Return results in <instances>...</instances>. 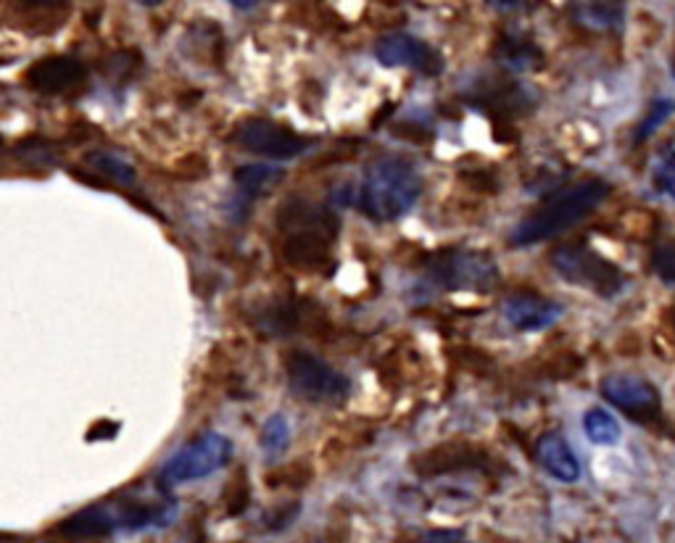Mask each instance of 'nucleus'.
<instances>
[{"label": "nucleus", "mask_w": 675, "mask_h": 543, "mask_svg": "<svg viewBox=\"0 0 675 543\" xmlns=\"http://www.w3.org/2000/svg\"><path fill=\"white\" fill-rule=\"evenodd\" d=\"M609 193L612 185L602 178H588L578 185L562 190V193L541 203L538 209H533L523 222H517V228L510 232V243L515 249H525V245L552 241V238L586 220L588 214H594L607 201Z\"/></svg>", "instance_id": "f257e3e1"}, {"label": "nucleus", "mask_w": 675, "mask_h": 543, "mask_svg": "<svg viewBox=\"0 0 675 543\" xmlns=\"http://www.w3.org/2000/svg\"><path fill=\"white\" fill-rule=\"evenodd\" d=\"M422 193V174L410 159L377 157L364 167L359 211L372 222H396L414 209Z\"/></svg>", "instance_id": "f03ea898"}, {"label": "nucleus", "mask_w": 675, "mask_h": 543, "mask_svg": "<svg viewBox=\"0 0 675 543\" xmlns=\"http://www.w3.org/2000/svg\"><path fill=\"white\" fill-rule=\"evenodd\" d=\"M338 228H341V222L333 214H328L325 209H312L301 201L291 203L283 211L285 259L293 267L316 270V267L328 262Z\"/></svg>", "instance_id": "7ed1b4c3"}, {"label": "nucleus", "mask_w": 675, "mask_h": 543, "mask_svg": "<svg viewBox=\"0 0 675 543\" xmlns=\"http://www.w3.org/2000/svg\"><path fill=\"white\" fill-rule=\"evenodd\" d=\"M232 454H235V446H232L228 435L209 430V433L174 451L172 460L159 472V489L167 493L169 489H178V485L216 475L232 462Z\"/></svg>", "instance_id": "20e7f679"}, {"label": "nucleus", "mask_w": 675, "mask_h": 543, "mask_svg": "<svg viewBox=\"0 0 675 543\" xmlns=\"http://www.w3.org/2000/svg\"><path fill=\"white\" fill-rule=\"evenodd\" d=\"M552 267L570 285L586 288V291L602 295V299H615L628 282L621 267L612 264L607 257H602L600 251H594L586 243H567L554 249Z\"/></svg>", "instance_id": "39448f33"}, {"label": "nucleus", "mask_w": 675, "mask_h": 543, "mask_svg": "<svg viewBox=\"0 0 675 543\" xmlns=\"http://www.w3.org/2000/svg\"><path fill=\"white\" fill-rule=\"evenodd\" d=\"M425 270L427 278L443 291L491 293L498 282V267L494 257L475 249H446L433 253Z\"/></svg>", "instance_id": "423d86ee"}, {"label": "nucleus", "mask_w": 675, "mask_h": 543, "mask_svg": "<svg viewBox=\"0 0 675 543\" xmlns=\"http://www.w3.org/2000/svg\"><path fill=\"white\" fill-rule=\"evenodd\" d=\"M285 378L293 396L309 404H343L351 393V380L322 356L293 351L285 356Z\"/></svg>", "instance_id": "0eeeda50"}, {"label": "nucleus", "mask_w": 675, "mask_h": 543, "mask_svg": "<svg viewBox=\"0 0 675 543\" xmlns=\"http://www.w3.org/2000/svg\"><path fill=\"white\" fill-rule=\"evenodd\" d=\"M232 143L241 145L243 151L256 153V157L285 161L304 157L309 148H314V138L299 135L291 127L272 122V119L251 117L243 119V122L232 130Z\"/></svg>", "instance_id": "6e6552de"}, {"label": "nucleus", "mask_w": 675, "mask_h": 543, "mask_svg": "<svg viewBox=\"0 0 675 543\" xmlns=\"http://www.w3.org/2000/svg\"><path fill=\"white\" fill-rule=\"evenodd\" d=\"M602 396L612 406L621 409L638 425L663 428V399H659L657 388L642 375H628V372H615V375L602 378L600 383Z\"/></svg>", "instance_id": "1a4fd4ad"}, {"label": "nucleus", "mask_w": 675, "mask_h": 543, "mask_svg": "<svg viewBox=\"0 0 675 543\" xmlns=\"http://www.w3.org/2000/svg\"><path fill=\"white\" fill-rule=\"evenodd\" d=\"M375 59L380 67L412 69L425 77H439L446 69V61L431 42L414 38L410 32H391L375 42Z\"/></svg>", "instance_id": "9d476101"}, {"label": "nucleus", "mask_w": 675, "mask_h": 543, "mask_svg": "<svg viewBox=\"0 0 675 543\" xmlns=\"http://www.w3.org/2000/svg\"><path fill=\"white\" fill-rule=\"evenodd\" d=\"M27 88L42 95H63L72 93L88 80V69L77 56H48L27 69Z\"/></svg>", "instance_id": "9b49d317"}, {"label": "nucleus", "mask_w": 675, "mask_h": 543, "mask_svg": "<svg viewBox=\"0 0 675 543\" xmlns=\"http://www.w3.org/2000/svg\"><path fill=\"white\" fill-rule=\"evenodd\" d=\"M504 316L512 328L520 333H538V330L552 328L554 322L565 314L562 303L544 299L538 293H512L504 301Z\"/></svg>", "instance_id": "f8f14e48"}, {"label": "nucleus", "mask_w": 675, "mask_h": 543, "mask_svg": "<svg viewBox=\"0 0 675 543\" xmlns=\"http://www.w3.org/2000/svg\"><path fill=\"white\" fill-rule=\"evenodd\" d=\"M285 178V172L274 164H245L235 172V199H232L230 217L232 220L243 222L249 211L262 193H266L272 185H278Z\"/></svg>", "instance_id": "ddd939ff"}, {"label": "nucleus", "mask_w": 675, "mask_h": 543, "mask_svg": "<svg viewBox=\"0 0 675 543\" xmlns=\"http://www.w3.org/2000/svg\"><path fill=\"white\" fill-rule=\"evenodd\" d=\"M536 460L560 483H575L581 477V462L573 454L565 435L544 433L536 443Z\"/></svg>", "instance_id": "4468645a"}, {"label": "nucleus", "mask_w": 675, "mask_h": 543, "mask_svg": "<svg viewBox=\"0 0 675 543\" xmlns=\"http://www.w3.org/2000/svg\"><path fill=\"white\" fill-rule=\"evenodd\" d=\"M621 3H583L573 9V21L591 32H617L623 27Z\"/></svg>", "instance_id": "2eb2a0df"}, {"label": "nucleus", "mask_w": 675, "mask_h": 543, "mask_svg": "<svg viewBox=\"0 0 675 543\" xmlns=\"http://www.w3.org/2000/svg\"><path fill=\"white\" fill-rule=\"evenodd\" d=\"M583 430H586V439L596 446H615L621 443V425L604 409H588L583 414Z\"/></svg>", "instance_id": "dca6fc26"}, {"label": "nucleus", "mask_w": 675, "mask_h": 543, "mask_svg": "<svg viewBox=\"0 0 675 543\" xmlns=\"http://www.w3.org/2000/svg\"><path fill=\"white\" fill-rule=\"evenodd\" d=\"M291 441H293L291 420H288L283 412L272 414L262 428V451L266 454V460H278L280 454H285Z\"/></svg>", "instance_id": "f3484780"}, {"label": "nucleus", "mask_w": 675, "mask_h": 543, "mask_svg": "<svg viewBox=\"0 0 675 543\" xmlns=\"http://www.w3.org/2000/svg\"><path fill=\"white\" fill-rule=\"evenodd\" d=\"M84 161H88V164L93 167L98 174H103L105 180L117 182V185H124V188H135L138 185L135 167L127 164L124 159L98 151V153H88V159H84Z\"/></svg>", "instance_id": "a211bd4d"}, {"label": "nucleus", "mask_w": 675, "mask_h": 543, "mask_svg": "<svg viewBox=\"0 0 675 543\" xmlns=\"http://www.w3.org/2000/svg\"><path fill=\"white\" fill-rule=\"evenodd\" d=\"M496 59H502L512 69H531L533 63L541 61V51L527 40L504 38L502 46L496 48Z\"/></svg>", "instance_id": "6ab92c4d"}, {"label": "nucleus", "mask_w": 675, "mask_h": 543, "mask_svg": "<svg viewBox=\"0 0 675 543\" xmlns=\"http://www.w3.org/2000/svg\"><path fill=\"white\" fill-rule=\"evenodd\" d=\"M652 182L659 193L675 199V145H665L652 167Z\"/></svg>", "instance_id": "aec40b11"}, {"label": "nucleus", "mask_w": 675, "mask_h": 543, "mask_svg": "<svg viewBox=\"0 0 675 543\" xmlns=\"http://www.w3.org/2000/svg\"><path fill=\"white\" fill-rule=\"evenodd\" d=\"M675 111V101L673 98H665V95H659V98H654L652 101V105H649V111H646V117H644V122L638 124V130H636V143H644L646 138L652 135V132H657L659 127H663L667 119H671V114Z\"/></svg>", "instance_id": "412c9836"}, {"label": "nucleus", "mask_w": 675, "mask_h": 543, "mask_svg": "<svg viewBox=\"0 0 675 543\" xmlns=\"http://www.w3.org/2000/svg\"><path fill=\"white\" fill-rule=\"evenodd\" d=\"M652 270L659 280L675 282V243H659L652 253Z\"/></svg>", "instance_id": "4be33fe9"}, {"label": "nucleus", "mask_w": 675, "mask_h": 543, "mask_svg": "<svg viewBox=\"0 0 675 543\" xmlns=\"http://www.w3.org/2000/svg\"><path fill=\"white\" fill-rule=\"evenodd\" d=\"M420 543H473L464 535V531H456V527H433V531H425L420 535Z\"/></svg>", "instance_id": "5701e85b"}, {"label": "nucleus", "mask_w": 675, "mask_h": 543, "mask_svg": "<svg viewBox=\"0 0 675 543\" xmlns=\"http://www.w3.org/2000/svg\"><path fill=\"white\" fill-rule=\"evenodd\" d=\"M232 9H243V11H251V9H256V3H241V0H232Z\"/></svg>", "instance_id": "b1692460"}, {"label": "nucleus", "mask_w": 675, "mask_h": 543, "mask_svg": "<svg viewBox=\"0 0 675 543\" xmlns=\"http://www.w3.org/2000/svg\"><path fill=\"white\" fill-rule=\"evenodd\" d=\"M667 324H671V330L675 333V306L667 312Z\"/></svg>", "instance_id": "393cba45"}, {"label": "nucleus", "mask_w": 675, "mask_h": 543, "mask_svg": "<svg viewBox=\"0 0 675 543\" xmlns=\"http://www.w3.org/2000/svg\"><path fill=\"white\" fill-rule=\"evenodd\" d=\"M673 74H675V59H673Z\"/></svg>", "instance_id": "a878e982"}]
</instances>
